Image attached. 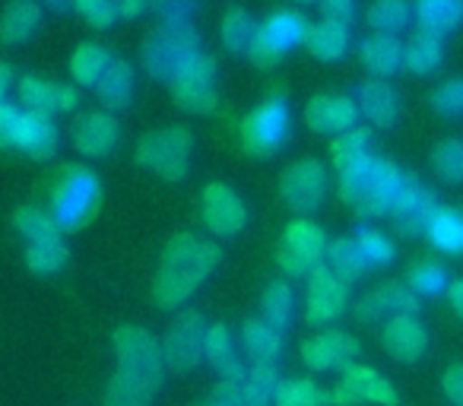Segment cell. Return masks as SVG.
<instances>
[{
    "label": "cell",
    "mask_w": 463,
    "mask_h": 406,
    "mask_svg": "<svg viewBox=\"0 0 463 406\" xmlns=\"http://www.w3.org/2000/svg\"><path fill=\"white\" fill-rule=\"evenodd\" d=\"M156 16L162 26H194V14H197V0H153Z\"/></svg>",
    "instance_id": "f907efd6"
},
{
    "label": "cell",
    "mask_w": 463,
    "mask_h": 406,
    "mask_svg": "<svg viewBox=\"0 0 463 406\" xmlns=\"http://www.w3.org/2000/svg\"><path fill=\"white\" fill-rule=\"evenodd\" d=\"M42 26V4L35 0H10L0 14V42L4 45H23Z\"/></svg>",
    "instance_id": "d4e9b609"
},
{
    "label": "cell",
    "mask_w": 463,
    "mask_h": 406,
    "mask_svg": "<svg viewBox=\"0 0 463 406\" xmlns=\"http://www.w3.org/2000/svg\"><path fill=\"white\" fill-rule=\"evenodd\" d=\"M431 168L448 184H463V140H444L431 153Z\"/></svg>",
    "instance_id": "7dc6e473"
},
{
    "label": "cell",
    "mask_w": 463,
    "mask_h": 406,
    "mask_svg": "<svg viewBox=\"0 0 463 406\" xmlns=\"http://www.w3.org/2000/svg\"><path fill=\"white\" fill-rule=\"evenodd\" d=\"M406 286H410V292H416L419 298H429V296H441L444 289H448V270H444L438 260H416V264L406 270Z\"/></svg>",
    "instance_id": "7bdbcfd3"
},
{
    "label": "cell",
    "mask_w": 463,
    "mask_h": 406,
    "mask_svg": "<svg viewBox=\"0 0 463 406\" xmlns=\"http://www.w3.org/2000/svg\"><path fill=\"white\" fill-rule=\"evenodd\" d=\"M118 355V368L140 381H149L153 387L162 384V372H165V359H162V340H156L149 330L137 327V324H121L111 336Z\"/></svg>",
    "instance_id": "ba28073f"
},
{
    "label": "cell",
    "mask_w": 463,
    "mask_h": 406,
    "mask_svg": "<svg viewBox=\"0 0 463 406\" xmlns=\"http://www.w3.org/2000/svg\"><path fill=\"white\" fill-rule=\"evenodd\" d=\"M153 393L156 387L149 381H140L118 368L111 374L109 387H105V406H149L153 403Z\"/></svg>",
    "instance_id": "e575fe53"
},
{
    "label": "cell",
    "mask_w": 463,
    "mask_h": 406,
    "mask_svg": "<svg viewBox=\"0 0 463 406\" xmlns=\"http://www.w3.org/2000/svg\"><path fill=\"white\" fill-rule=\"evenodd\" d=\"M305 121L315 134H346L359 121V105L353 96H336V92H321L305 109Z\"/></svg>",
    "instance_id": "d6986e66"
},
{
    "label": "cell",
    "mask_w": 463,
    "mask_h": 406,
    "mask_svg": "<svg viewBox=\"0 0 463 406\" xmlns=\"http://www.w3.org/2000/svg\"><path fill=\"white\" fill-rule=\"evenodd\" d=\"M197 406H245V393H241V384L239 381H219L206 400H200Z\"/></svg>",
    "instance_id": "db71d44e"
},
{
    "label": "cell",
    "mask_w": 463,
    "mask_h": 406,
    "mask_svg": "<svg viewBox=\"0 0 463 406\" xmlns=\"http://www.w3.org/2000/svg\"><path fill=\"white\" fill-rule=\"evenodd\" d=\"M353 239H355V245H359L362 258H365L368 270H372V267H387V264H393V258H397V248H393V241L387 239V235L381 232V229H374V226H359V232H355Z\"/></svg>",
    "instance_id": "ee69618b"
},
{
    "label": "cell",
    "mask_w": 463,
    "mask_h": 406,
    "mask_svg": "<svg viewBox=\"0 0 463 406\" xmlns=\"http://www.w3.org/2000/svg\"><path fill=\"white\" fill-rule=\"evenodd\" d=\"M359 61L374 80H387L403 67V42L397 35L372 33L359 42Z\"/></svg>",
    "instance_id": "603a6c76"
},
{
    "label": "cell",
    "mask_w": 463,
    "mask_h": 406,
    "mask_svg": "<svg viewBox=\"0 0 463 406\" xmlns=\"http://www.w3.org/2000/svg\"><path fill=\"white\" fill-rule=\"evenodd\" d=\"M200 216H203V226L210 229L213 235H222V239H232L239 235L248 222V210L245 200L232 191L229 184H213L203 187V197H200Z\"/></svg>",
    "instance_id": "9a60e30c"
},
{
    "label": "cell",
    "mask_w": 463,
    "mask_h": 406,
    "mask_svg": "<svg viewBox=\"0 0 463 406\" xmlns=\"http://www.w3.org/2000/svg\"><path fill=\"white\" fill-rule=\"evenodd\" d=\"M200 54V35L194 26H159L146 42H143V71L149 77L172 83L175 73L187 64V61Z\"/></svg>",
    "instance_id": "277c9868"
},
{
    "label": "cell",
    "mask_w": 463,
    "mask_h": 406,
    "mask_svg": "<svg viewBox=\"0 0 463 406\" xmlns=\"http://www.w3.org/2000/svg\"><path fill=\"white\" fill-rule=\"evenodd\" d=\"M289 127L292 118L286 99L270 96L241 121V146L258 159H267V156L283 149V143L289 140Z\"/></svg>",
    "instance_id": "52a82bcc"
},
{
    "label": "cell",
    "mask_w": 463,
    "mask_h": 406,
    "mask_svg": "<svg viewBox=\"0 0 463 406\" xmlns=\"http://www.w3.org/2000/svg\"><path fill=\"white\" fill-rule=\"evenodd\" d=\"M324 20L340 23V26H353L355 20V0H317Z\"/></svg>",
    "instance_id": "11a10c76"
},
{
    "label": "cell",
    "mask_w": 463,
    "mask_h": 406,
    "mask_svg": "<svg viewBox=\"0 0 463 406\" xmlns=\"http://www.w3.org/2000/svg\"><path fill=\"white\" fill-rule=\"evenodd\" d=\"M241 355L248 365H277L283 355V330L270 327L264 317H251L241 327Z\"/></svg>",
    "instance_id": "7402d4cb"
},
{
    "label": "cell",
    "mask_w": 463,
    "mask_h": 406,
    "mask_svg": "<svg viewBox=\"0 0 463 406\" xmlns=\"http://www.w3.org/2000/svg\"><path fill=\"white\" fill-rule=\"evenodd\" d=\"M438 207H441V203L435 200V194H431L422 181L406 175L403 187H400V194L393 197L391 213L387 216L393 220V226H397L400 235L412 239V235H425V226H429L431 213H435Z\"/></svg>",
    "instance_id": "2e32d148"
},
{
    "label": "cell",
    "mask_w": 463,
    "mask_h": 406,
    "mask_svg": "<svg viewBox=\"0 0 463 406\" xmlns=\"http://www.w3.org/2000/svg\"><path fill=\"white\" fill-rule=\"evenodd\" d=\"M448 302H450V308H454V315L463 317V279L448 286Z\"/></svg>",
    "instance_id": "94428289"
},
{
    "label": "cell",
    "mask_w": 463,
    "mask_h": 406,
    "mask_svg": "<svg viewBox=\"0 0 463 406\" xmlns=\"http://www.w3.org/2000/svg\"><path fill=\"white\" fill-rule=\"evenodd\" d=\"M330 403L336 406H362V403H378V406H397V387L378 374L368 365H349L340 372V381L330 391Z\"/></svg>",
    "instance_id": "7c38bea8"
},
{
    "label": "cell",
    "mask_w": 463,
    "mask_h": 406,
    "mask_svg": "<svg viewBox=\"0 0 463 406\" xmlns=\"http://www.w3.org/2000/svg\"><path fill=\"white\" fill-rule=\"evenodd\" d=\"M172 83H203V86H216V61L206 52L194 54L178 73H175Z\"/></svg>",
    "instance_id": "681fc988"
},
{
    "label": "cell",
    "mask_w": 463,
    "mask_h": 406,
    "mask_svg": "<svg viewBox=\"0 0 463 406\" xmlns=\"http://www.w3.org/2000/svg\"><path fill=\"white\" fill-rule=\"evenodd\" d=\"M16 86V73H14V67L10 64H0V105L7 102V96H10V90Z\"/></svg>",
    "instance_id": "91938a15"
},
{
    "label": "cell",
    "mask_w": 463,
    "mask_h": 406,
    "mask_svg": "<svg viewBox=\"0 0 463 406\" xmlns=\"http://www.w3.org/2000/svg\"><path fill=\"white\" fill-rule=\"evenodd\" d=\"M61 143V130L58 124L48 115H35V111H26L23 118V130H20V146L16 153H26L29 159H52L58 153Z\"/></svg>",
    "instance_id": "484cf974"
},
{
    "label": "cell",
    "mask_w": 463,
    "mask_h": 406,
    "mask_svg": "<svg viewBox=\"0 0 463 406\" xmlns=\"http://www.w3.org/2000/svg\"><path fill=\"white\" fill-rule=\"evenodd\" d=\"M203 336H206V324L203 315L194 308L181 311L172 321V327L162 336V359H165V368H175V372H191V368L200 365L203 359Z\"/></svg>",
    "instance_id": "8fae6325"
},
{
    "label": "cell",
    "mask_w": 463,
    "mask_h": 406,
    "mask_svg": "<svg viewBox=\"0 0 463 406\" xmlns=\"http://www.w3.org/2000/svg\"><path fill=\"white\" fill-rule=\"evenodd\" d=\"M149 10V0H121L118 4V20H137Z\"/></svg>",
    "instance_id": "6f0895ef"
},
{
    "label": "cell",
    "mask_w": 463,
    "mask_h": 406,
    "mask_svg": "<svg viewBox=\"0 0 463 406\" xmlns=\"http://www.w3.org/2000/svg\"><path fill=\"white\" fill-rule=\"evenodd\" d=\"M16 105L23 111H35V115H58V83L39 77L16 80Z\"/></svg>",
    "instance_id": "d590c367"
},
{
    "label": "cell",
    "mask_w": 463,
    "mask_h": 406,
    "mask_svg": "<svg viewBox=\"0 0 463 406\" xmlns=\"http://www.w3.org/2000/svg\"><path fill=\"white\" fill-rule=\"evenodd\" d=\"M425 239L441 254H463V213L454 207H438L425 226Z\"/></svg>",
    "instance_id": "f1b7e54d"
},
{
    "label": "cell",
    "mask_w": 463,
    "mask_h": 406,
    "mask_svg": "<svg viewBox=\"0 0 463 406\" xmlns=\"http://www.w3.org/2000/svg\"><path fill=\"white\" fill-rule=\"evenodd\" d=\"M67 258H71V251L64 245V235L48 241H33L26 248V267L33 273H58L67 264Z\"/></svg>",
    "instance_id": "f6af8a7d"
},
{
    "label": "cell",
    "mask_w": 463,
    "mask_h": 406,
    "mask_svg": "<svg viewBox=\"0 0 463 406\" xmlns=\"http://www.w3.org/2000/svg\"><path fill=\"white\" fill-rule=\"evenodd\" d=\"M203 359L222 374L225 381H245L248 378V362L245 355L239 353V343L232 336V330L225 324H213L206 327V336H203Z\"/></svg>",
    "instance_id": "44dd1931"
},
{
    "label": "cell",
    "mask_w": 463,
    "mask_h": 406,
    "mask_svg": "<svg viewBox=\"0 0 463 406\" xmlns=\"http://www.w3.org/2000/svg\"><path fill=\"white\" fill-rule=\"evenodd\" d=\"M412 7L410 0H374L368 7V26L381 35H397L410 26Z\"/></svg>",
    "instance_id": "60d3db41"
},
{
    "label": "cell",
    "mask_w": 463,
    "mask_h": 406,
    "mask_svg": "<svg viewBox=\"0 0 463 406\" xmlns=\"http://www.w3.org/2000/svg\"><path fill=\"white\" fill-rule=\"evenodd\" d=\"M102 203L99 175L86 165H64L52 184V213L64 232L80 229L96 216Z\"/></svg>",
    "instance_id": "3957f363"
},
{
    "label": "cell",
    "mask_w": 463,
    "mask_h": 406,
    "mask_svg": "<svg viewBox=\"0 0 463 406\" xmlns=\"http://www.w3.org/2000/svg\"><path fill=\"white\" fill-rule=\"evenodd\" d=\"M296 4H302V7H305V4H317V0H296Z\"/></svg>",
    "instance_id": "be15d7a7"
},
{
    "label": "cell",
    "mask_w": 463,
    "mask_h": 406,
    "mask_svg": "<svg viewBox=\"0 0 463 406\" xmlns=\"http://www.w3.org/2000/svg\"><path fill=\"white\" fill-rule=\"evenodd\" d=\"M355 355L359 340L340 327H327L302 343V362L311 372H346L349 365H355Z\"/></svg>",
    "instance_id": "5bb4252c"
},
{
    "label": "cell",
    "mask_w": 463,
    "mask_h": 406,
    "mask_svg": "<svg viewBox=\"0 0 463 406\" xmlns=\"http://www.w3.org/2000/svg\"><path fill=\"white\" fill-rule=\"evenodd\" d=\"M327 270L334 277H340L346 286H353L355 279H362V273L368 270L365 258H362L355 239H334L327 245Z\"/></svg>",
    "instance_id": "8d00e7d4"
},
{
    "label": "cell",
    "mask_w": 463,
    "mask_h": 406,
    "mask_svg": "<svg viewBox=\"0 0 463 406\" xmlns=\"http://www.w3.org/2000/svg\"><path fill=\"white\" fill-rule=\"evenodd\" d=\"M311 33V23L305 20V14L298 10H277L264 26H258L254 45L248 52V58L258 67H273L283 61L286 52H292L296 45H302Z\"/></svg>",
    "instance_id": "9c48e42d"
},
{
    "label": "cell",
    "mask_w": 463,
    "mask_h": 406,
    "mask_svg": "<svg viewBox=\"0 0 463 406\" xmlns=\"http://www.w3.org/2000/svg\"><path fill=\"white\" fill-rule=\"evenodd\" d=\"M111 61L115 58L109 54V48H102L99 42H83L71 58V77L77 80L80 86H92V90H96V83L105 77Z\"/></svg>",
    "instance_id": "1f68e13d"
},
{
    "label": "cell",
    "mask_w": 463,
    "mask_h": 406,
    "mask_svg": "<svg viewBox=\"0 0 463 406\" xmlns=\"http://www.w3.org/2000/svg\"><path fill=\"white\" fill-rule=\"evenodd\" d=\"M305 48L311 52V58L327 61V64L330 61H340L343 54L349 52V26L321 20L317 26H311L308 39H305Z\"/></svg>",
    "instance_id": "4dcf8cb0"
},
{
    "label": "cell",
    "mask_w": 463,
    "mask_h": 406,
    "mask_svg": "<svg viewBox=\"0 0 463 406\" xmlns=\"http://www.w3.org/2000/svg\"><path fill=\"white\" fill-rule=\"evenodd\" d=\"M23 118H26V111H23L20 105H10V102L0 105V149L16 153V146H20Z\"/></svg>",
    "instance_id": "816d5d0a"
},
{
    "label": "cell",
    "mask_w": 463,
    "mask_h": 406,
    "mask_svg": "<svg viewBox=\"0 0 463 406\" xmlns=\"http://www.w3.org/2000/svg\"><path fill=\"white\" fill-rule=\"evenodd\" d=\"M194 134L187 127H162L153 130L137 146V162L143 168H153L159 178L181 181L191 168Z\"/></svg>",
    "instance_id": "8992f818"
},
{
    "label": "cell",
    "mask_w": 463,
    "mask_h": 406,
    "mask_svg": "<svg viewBox=\"0 0 463 406\" xmlns=\"http://www.w3.org/2000/svg\"><path fill=\"white\" fill-rule=\"evenodd\" d=\"M327 235L317 222L298 216L296 222H289L277 245V264L286 277H305L308 279L315 270H321L327 264Z\"/></svg>",
    "instance_id": "5b68a950"
},
{
    "label": "cell",
    "mask_w": 463,
    "mask_h": 406,
    "mask_svg": "<svg viewBox=\"0 0 463 406\" xmlns=\"http://www.w3.org/2000/svg\"><path fill=\"white\" fill-rule=\"evenodd\" d=\"M42 4H48L52 10H64L67 4H71V0H42Z\"/></svg>",
    "instance_id": "6125c7cd"
},
{
    "label": "cell",
    "mask_w": 463,
    "mask_h": 406,
    "mask_svg": "<svg viewBox=\"0 0 463 406\" xmlns=\"http://www.w3.org/2000/svg\"><path fill=\"white\" fill-rule=\"evenodd\" d=\"M172 96L178 102V109L191 111V115H213L219 105L216 86L203 83H172Z\"/></svg>",
    "instance_id": "bcb514c9"
},
{
    "label": "cell",
    "mask_w": 463,
    "mask_h": 406,
    "mask_svg": "<svg viewBox=\"0 0 463 406\" xmlns=\"http://www.w3.org/2000/svg\"><path fill=\"white\" fill-rule=\"evenodd\" d=\"M219 258H222L219 245L194 232H178L162 251L159 273L153 279V302L165 311L181 308L200 289V283L216 270Z\"/></svg>",
    "instance_id": "6da1fadb"
},
{
    "label": "cell",
    "mask_w": 463,
    "mask_h": 406,
    "mask_svg": "<svg viewBox=\"0 0 463 406\" xmlns=\"http://www.w3.org/2000/svg\"><path fill=\"white\" fill-rule=\"evenodd\" d=\"M416 26L431 35H448L463 23V0H416Z\"/></svg>",
    "instance_id": "83f0119b"
},
{
    "label": "cell",
    "mask_w": 463,
    "mask_h": 406,
    "mask_svg": "<svg viewBox=\"0 0 463 406\" xmlns=\"http://www.w3.org/2000/svg\"><path fill=\"white\" fill-rule=\"evenodd\" d=\"M137 90V80H134V67L128 64L124 58H115L105 71V77L96 83V96L99 102L105 105V111H121L130 105Z\"/></svg>",
    "instance_id": "4316f807"
},
{
    "label": "cell",
    "mask_w": 463,
    "mask_h": 406,
    "mask_svg": "<svg viewBox=\"0 0 463 406\" xmlns=\"http://www.w3.org/2000/svg\"><path fill=\"white\" fill-rule=\"evenodd\" d=\"M330 191V175L327 165L317 159H302L289 165L279 178V197L286 200V207L296 210L298 216H308L324 207Z\"/></svg>",
    "instance_id": "30bf717a"
},
{
    "label": "cell",
    "mask_w": 463,
    "mask_h": 406,
    "mask_svg": "<svg viewBox=\"0 0 463 406\" xmlns=\"http://www.w3.org/2000/svg\"><path fill=\"white\" fill-rule=\"evenodd\" d=\"M416 311H419V296L410 292L406 283H381L353 305V315L362 324L391 321L393 315H416Z\"/></svg>",
    "instance_id": "e0dca14e"
},
{
    "label": "cell",
    "mask_w": 463,
    "mask_h": 406,
    "mask_svg": "<svg viewBox=\"0 0 463 406\" xmlns=\"http://www.w3.org/2000/svg\"><path fill=\"white\" fill-rule=\"evenodd\" d=\"M260 317L277 330H286L292 324V317H296V292H292V286L286 279H273L264 289Z\"/></svg>",
    "instance_id": "d6a6232c"
},
{
    "label": "cell",
    "mask_w": 463,
    "mask_h": 406,
    "mask_svg": "<svg viewBox=\"0 0 463 406\" xmlns=\"http://www.w3.org/2000/svg\"><path fill=\"white\" fill-rule=\"evenodd\" d=\"M441 61H444L441 35H431V33L416 29V33L410 35V42L403 45V67L410 73H419V77L435 73L438 67H441Z\"/></svg>",
    "instance_id": "f546056e"
},
{
    "label": "cell",
    "mask_w": 463,
    "mask_h": 406,
    "mask_svg": "<svg viewBox=\"0 0 463 406\" xmlns=\"http://www.w3.org/2000/svg\"><path fill=\"white\" fill-rule=\"evenodd\" d=\"M254 35H258V23L251 20V14L241 7H232L222 16V26H219V39H222L225 52L232 54H248L254 45Z\"/></svg>",
    "instance_id": "74e56055"
},
{
    "label": "cell",
    "mask_w": 463,
    "mask_h": 406,
    "mask_svg": "<svg viewBox=\"0 0 463 406\" xmlns=\"http://www.w3.org/2000/svg\"><path fill=\"white\" fill-rule=\"evenodd\" d=\"M118 4L121 0H73V10L92 29H109L111 23H118Z\"/></svg>",
    "instance_id": "c3c4849f"
},
{
    "label": "cell",
    "mask_w": 463,
    "mask_h": 406,
    "mask_svg": "<svg viewBox=\"0 0 463 406\" xmlns=\"http://www.w3.org/2000/svg\"><path fill=\"white\" fill-rule=\"evenodd\" d=\"M349 308V286L340 277L327 270V264L321 270H315L305 286V321L315 327H327V324L340 321Z\"/></svg>",
    "instance_id": "4fadbf2b"
},
{
    "label": "cell",
    "mask_w": 463,
    "mask_h": 406,
    "mask_svg": "<svg viewBox=\"0 0 463 406\" xmlns=\"http://www.w3.org/2000/svg\"><path fill=\"white\" fill-rule=\"evenodd\" d=\"M118 143H121V124L111 111H90L73 124V146L86 159H105L115 153Z\"/></svg>",
    "instance_id": "ac0fdd59"
},
{
    "label": "cell",
    "mask_w": 463,
    "mask_h": 406,
    "mask_svg": "<svg viewBox=\"0 0 463 406\" xmlns=\"http://www.w3.org/2000/svg\"><path fill=\"white\" fill-rule=\"evenodd\" d=\"M330 156H334L336 172H349V168L362 165L365 159H372V130L368 127H353L346 134H340L330 146Z\"/></svg>",
    "instance_id": "836d02e7"
},
{
    "label": "cell",
    "mask_w": 463,
    "mask_h": 406,
    "mask_svg": "<svg viewBox=\"0 0 463 406\" xmlns=\"http://www.w3.org/2000/svg\"><path fill=\"white\" fill-rule=\"evenodd\" d=\"M381 343H384L387 355L397 362H416L429 349V330L419 321V315H393L384 321L381 330Z\"/></svg>",
    "instance_id": "ffe728a7"
},
{
    "label": "cell",
    "mask_w": 463,
    "mask_h": 406,
    "mask_svg": "<svg viewBox=\"0 0 463 406\" xmlns=\"http://www.w3.org/2000/svg\"><path fill=\"white\" fill-rule=\"evenodd\" d=\"M355 105H359V115H365L372 124L378 127H391L400 115V96L391 83L384 80H368V83L359 86V96H355Z\"/></svg>",
    "instance_id": "cb8c5ba5"
},
{
    "label": "cell",
    "mask_w": 463,
    "mask_h": 406,
    "mask_svg": "<svg viewBox=\"0 0 463 406\" xmlns=\"http://www.w3.org/2000/svg\"><path fill=\"white\" fill-rule=\"evenodd\" d=\"M14 226H16V232L29 241V245H33V241L61 239V235H64L61 222L54 220V213L45 207H20L14 216Z\"/></svg>",
    "instance_id": "f35d334b"
},
{
    "label": "cell",
    "mask_w": 463,
    "mask_h": 406,
    "mask_svg": "<svg viewBox=\"0 0 463 406\" xmlns=\"http://www.w3.org/2000/svg\"><path fill=\"white\" fill-rule=\"evenodd\" d=\"M431 105H435L438 115L460 118L463 115V80H448L441 90H435V96H431Z\"/></svg>",
    "instance_id": "f5cc1de1"
},
{
    "label": "cell",
    "mask_w": 463,
    "mask_h": 406,
    "mask_svg": "<svg viewBox=\"0 0 463 406\" xmlns=\"http://www.w3.org/2000/svg\"><path fill=\"white\" fill-rule=\"evenodd\" d=\"M444 393L454 406H463V365H450L444 372Z\"/></svg>",
    "instance_id": "9f6ffc18"
},
{
    "label": "cell",
    "mask_w": 463,
    "mask_h": 406,
    "mask_svg": "<svg viewBox=\"0 0 463 406\" xmlns=\"http://www.w3.org/2000/svg\"><path fill=\"white\" fill-rule=\"evenodd\" d=\"M330 393L315 378H286L277 391V406H327Z\"/></svg>",
    "instance_id": "b9f144b4"
},
{
    "label": "cell",
    "mask_w": 463,
    "mask_h": 406,
    "mask_svg": "<svg viewBox=\"0 0 463 406\" xmlns=\"http://www.w3.org/2000/svg\"><path fill=\"white\" fill-rule=\"evenodd\" d=\"M279 372L277 365H251L248 378L241 381V393H245V406H277L279 391Z\"/></svg>",
    "instance_id": "ab89813d"
},
{
    "label": "cell",
    "mask_w": 463,
    "mask_h": 406,
    "mask_svg": "<svg viewBox=\"0 0 463 406\" xmlns=\"http://www.w3.org/2000/svg\"><path fill=\"white\" fill-rule=\"evenodd\" d=\"M406 181V172L400 165H393L391 159L372 156L362 165L340 172V197L349 207H355V213L365 220H378V216L391 213L393 197L400 194Z\"/></svg>",
    "instance_id": "7a4b0ae2"
},
{
    "label": "cell",
    "mask_w": 463,
    "mask_h": 406,
    "mask_svg": "<svg viewBox=\"0 0 463 406\" xmlns=\"http://www.w3.org/2000/svg\"><path fill=\"white\" fill-rule=\"evenodd\" d=\"M80 105V92L71 83H58V111H73Z\"/></svg>",
    "instance_id": "680465c9"
}]
</instances>
